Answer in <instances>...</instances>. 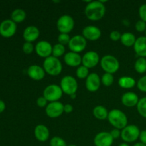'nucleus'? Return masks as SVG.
Masks as SVG:
<instances>
[{"instance_id": "43", "label": "nucleus", "mask_w": 146, "mask_h": 146, "mask_svg": "<svg viewBox=\"0 0 146 146\" xmlns=\"http://www.w3.org/2000/svg\"><path fill=\"white\" fill-rule=\"evenodd\" d=\"M6 109V104L4 101L0 99V113L4 112Z\"/></svg>"}, {"instance_id": "38", "label": "nucleus", "mask_w": 146, "mask_h": 146, "mask_svg": "<svg viewBox=\"0 0 146 146\" xmlns=\"http://www.w3.org/2000/svg\"><path fill=\"white\" fill-rule=\"evenodd\" d=\"M121 35H122V34H121V32L116 31V30H114V31H111V34H110V38L113 41H118L121 40Z\"/></svg>"}, {"instance_id": "27", "label": "nucleus", "mask_w": 146, "mask_h": 146, "mask_svg": "<svg viewBox=\"0 0 146 146\" xmlns=\"http://www.w3.org/2000/svg\"><path fill=\"white\" fill-rule=\"evenodd\" d=\"M134 68L138 74H144L146 72V58L139 57L135 61Z\"/></svg>"}, {"instance_id": "33", "label": "nucleus", "mask_w": 146, "mask_h": 146, "mask_svg": "<svg viewBox=\"0 0 146 146\" xmlns=\"http://www.w3.org/2000/svg\"><path fill=\"white\" fill-rule=\"evenodd\" d=\"M71 40V37L68 35V34H64V33H60V34L58 36V44H61L62 45L65 46L69 43Z\"/></svg>"}, {"instance_id": "9", "label": "nucleus", "mask_w": 146, "mask_h": 146, "mask_svg": "<svg viewBox=\"0 0 146 146\" xmlns=\"http://www.w3.org/2000/svg\"><path fill=\"white\" fill-rule=\"evenodd\" d=\"M87 40L82 35H75L71 38L68 43V48L72 52L79 54L85 50Z\"/></svg>"}, {"instance_id": "35", "label": "nucleus", "mask_w": 146, "mask_h": 146, "mask_svg": "<svg viewBox=\"0 0 146 146\" xmlns=\"http://www.w3.org/2000/svg\"><path fill=\"white\" fill-rule=\"evenodd\" d=\"M137 87L143 92H146V76H143L137 82Z\"/></svg>"}, {"instance_id": "14", "label": "nucleus", "mask_w": 146, "mask_h": 146, "mask_svg": "<svg viewBox=\"0 0 146 146\" xmlns=\"http://www.w3.org/2000/svg\"><path fill=\"white\" fill-rule=\"evenodd\" d=\"M82 36L86 40L95 41L101 38V31L98 27L94 25H88L83 29Z\"/></svg>"}, {"instance_id": "12", "label": "nucleus", "mask_w": 146, "mask_h": 146, "mask_svg": "<svg viewBox=\"0 0 146 146\" xmlns=\"http://www.w3.org/2000/svg\"><path fill=\"white\" fill-rule=\"evenodd\" d=\"M53 46L48 41H39L35 46V51L41 58H46L52 56Z\"/></svg>"}, {"instance_id": "6", "label": "nucleus", "mask_w": 146, "mask_h": 146, "mask_svg": "<svg viewBox=\"0 0 146 146\" xmlns=\"http://www.w3.org/2000/svg\"><path fill=\"white\" fill-rule=\"evenodd\" d=\"M63 93L64 92L60 86L56 84H50L44 90L43 96L49 103L54 102L58 101V100L62 97Z\"/></svg>"}, {"instance_id": "10", "label": "nucleus", "mask_w": 146, "mask_h": 146, "mask_svg": "<svg viewBox=\"0 0 146 146\" xmlns=\"http://www.w3.org/2000/svg\"><path fill=\"white\" fill-rule=\"evenodd\" d=\"M17 24L10 19H5L0 23V35L4 38H11L17 32Z\"/></svg>"}, {"instance_id": "30", "label": "nucleus", "mask_w": 146, "mask_h": 146, "mask_svg": "<svg viewBox=\"0 0 146 146\" xmlns=\"http://www.w3.org/2000/svg\"><path fill=\"white\" fill-rule=\"evenodd\" d=\"M76 76L78 78H81V79L86 78L90 74L89 68H88L87 67L84 66L83 65L79 66L78 67H77V69L76 71Z\"/></svg>"}, {"instance_id": "16", "label": "nucleus", "mask_w": 146, "mask_h": 146, "mask_svg": "<svg viewBox=\"0 0 146 146\" xmlns=\"http://www.w3.org/2000/svg\"><path fill=\"white\" fill-rule=\"evenodd\" d=\"M101 79L96 73H91L86 78V87L90 92H96L100 88Z\"/></svg>"}, {"instance_id": "37", "label": "nucleus", "mask_w": 146, "mask_h": 146, "mask_svg": "<svg viewBox=\"0 0 146 146\" xmlns=\"http://www.w3.org/2000/svg\"><path fill=\"white\" fill-rule=\"evenodd\" d=\"M138 14L141 18V20H143L146 22V4H143L139 7Z\"/></svg>"}, {"instance_id": "39", "label": "nucleus", "mask_w": 146, "mask_h": 146, "mask_svg": "<svg viewBox=\"0 0 146 146\" xmlns=\"http://www.w3.org/2000/svg\"><path fill=\"white\" fill-rule=\"evenodd\" d=\"M48 101L44 98V96H39L36 100V104L38 107L40 108H44V107H46L47 105L48 104Z\"/></svg>"}, {"instance_id": "18", "label": "nucleus", "mask_w": 146, "mask_h": 146, "mask_svg": "<svg viewBox=\"0 0 146 146\" xmlns=\"http://www.w3.org/2000/svg\"><path fill=\"white\" fill-rule=\"evenodd\" d=\"M29 77L34 81H41L45 77L46 72L44 68L38 65H31L27 69Z\"/></svg>"}, {"instance_id": "2", "label": "nucleus", "mask_w": 146, "mask_h": 146, "mask_svg": "<svg viewBox=\"0 0 146 146\" xmlns=\"http://www.w3.org/2000/svg\"><path fill=\"white\" fill-rule=\"evenodd\" d=\"M108 120L115 128L123 130L128 125V118L125 113L118 109H113L108 112Z\"/></svg>"}, {"instance_id": "13", "label": "nucleus", "mask_w": 146, "mask_h": 146, "mask_svg": "<svg viewBox=\"0 0 146 146\" xmlns=\"http://www.w3.org/2000/svg\"><path fill=\"white\" fill-rule=\"evenodd\" d=\"M100 62V56L97 52L94 51H89L85 53L82 56V65L88 68L96 66Z\"/></svg>"}, {"instance_id": "42", "label": "nucleus", "mask_w": 146, "mask_h": 146, "mask_svg": "<svg viewBox=\"0 0 146 146\" xmlns=\"http://www.w3.org/2000/svg\"><path fill=\"white\" fill-rule=\"evenodd\" d=\"M139 139L141 141V143L146 145V130H143V131H141Z\"/></svg>"}, {"instance_id": "29", "label": "nucleus", "mask_w": 146, "mask_h": 146, "mask_svg": "<svg viewBox=\"0 0 146 146\" xmlns=\"http://www.w3.org/2000/svg\"><path fill=\"white\" fill-rule=\"evenodd\" d=\"M136 106L138 113L142 117L146 118V96L139 100Z\"/></svg>"}, {"instance_id": "11", "label": "nucleus", "mask_w": 146, "mask_h": 146, "mask_svg": "<svg viewBox=\"0 0 146 146\" xmlns=\"http://www.w3.org/2000/svg\"><path fill=\"white\" fill-rule=\"evenodd\" d=\"M64 104L60 101L50 102L45 108L46 113L51 118H58L64 113Z\"/></svg>"}, {"instance_id": "48", "label": "nucleus", "mask_w": 146, "mask_h": 146, "mask_svg": "<svg viewBox=\"0 0 146 146\" xmlns=\"http://www.w3.org/2000/svg\"><path fill=\"white\" fill-rule=\"evenodd\" d=\"M145 36H146V30H145Z\"/></svg>"}, {"instance_id": "28", "label": "nucleus", "mask_w": 146, "mask_h": 146, "mask_svg": "<svg viewBox=\"0 0 146 146\" xmlns=\"http://www.w3.org/2000/svg\"><path fill=\"white\" fill-rule=\"evenodd\" d=\"M66 48L65 46L62 45L61 44H56L55 45L53 46L52 48V56L56 57V58H59L65 54Z\"/></svg>"}, {"instance_id": "15", "label": "nucleus", "mask_w": 146, "mask_h": 146, "mask_svg": "<svg viewBox=\"0 0 146 146\" xmlns=\"http://www.w3.org/2000/svg\"><path fill=\"white\" fill-rule=\"evenodd\" d=\"M114 139L110 134V132L102 131L96 135L94 139L95 146H111Z\"/></svg>"}, {"instance_id": "22", "label": "nucleus", "mask_w": 146, "mask_h": 146, "mask_svg": "<svg viewBox=\"0 0 146 146\" xmlns=\"http://www.w3.org/2000/svg\"><path fill=\"white\" fill-rule=\"evenodd\" d=\"M135 54L139 57H146V36H140L136 38L133 46Z\"/></svg>"}, {"instance_id": "26", "label": "nucleus", "mask_w": 146, "mask_h": 146, "mask_svg": "<svg viewBox=\"0 0 146 146\" xmlns=\"http://www.w3.org/2000/svg\"><path fill=\"white\" fill-rule=\"evenodd\" d=\"M26 17L27 13L22 9H16L11 14V19L16 24L22 22L26 19Z\"/></svg>"}, {"instance_id": "31", "label": "nucleus", "mask_w": 146, "mask_h": 146, "mask_svg": "<svg viewBox=\"0 0 146 146\" xmlns=\"http://www.w3.org/2000/svg\"><path fill=\"white\" fill-rule=\"evenodd\" d=\"M101 83L104 84L105 86H111L114 82V76L113 74L105 73L101 77Z\"/></svg>"}, {"instance_id": "3", "label": "nucleus", "mask_w": 146, "mask_h": 146, "mask_svg": "<svg viewBox=\"0 0 146 146\" xmlns=\"http://www.w3.org/2000/svg\"><path fill=\"white\" fill-rule=\"evenodd\" d=\"M43 68L46 74L52 76H56L62 72L63 66L58 58L51 56L45 58L43 64Z\"/></svg>"}, {"instance_id": "8", "label": "nucleus", "mask_w": 146, "mask_h": 146, "mask_svg": "<svg viewBox=\"0 0 146 146\" xmlns=\"http://www.w3.org/2000/svg\"><path fill=\"white\" fill-rule=\"evenodd\" d=\"M75 21L71 16L68 14H64L58 19L56 22V27L60 33L68 34L74 28Z\"/></svg>"}, {"instance_id": "46", "label": "nucleus", "mask_w": 146, "mask_h": 146, "mask_svg": "<svg viewBox=\"0 0 146 146\" xmlns=\"http://www.w3.org/2000/svg\"><path fill=\"white\" fill-rule=\"evenodd\" d=\"M70 96H71V98H72V99H74V98H76V94H72V95H71Z\"/></svg>"}, {"instance_id": "21", "label": "nucleus", "mask_w": 146, "mask_h": 146, "mask_svg": "<svg viewBox=\"0 0 146 146\" xmlns=\"http://www.w3.org/2000/svg\"><path fill=\"white\" fill-rule=\"evenodd\" d=\"M34 135L40 142H45L49 138L50 132L48 128L43 124L36 125L34 128Z\"/></svg>"}, {"instance_id": "24", "label": "nucleus", "mask_w": 146, "mask_h": 146, "mask_svg": "<svg viewBox=\"0 0 146 146\" xmlns=\"http://www.w3.org/2000/svg\"><path fill=\"white\" fill-rule=\"evenodd\" d=\"M135 41H136V38H135V35L133 33L127 31V32H124L121 35V41L123 45H124L125 46H133L135 43Z\"/></svg>"}, {"instance_id": "5", "label": "nucleus", "mask_w": 146, "mask_h": 146, "mask_svg": "<svg viewBox=\"0 0 146 146\" xmlns=\"http://www.w3.org/2000/svg\"><path fill=\"white\" fill-rule=\"evenodd\" d=\"M60 86L63 92L67 95H72L76 94L78 90V82L72 76H65L63 77L60 82Z\"/></svg>"}, {"instance_id": "32", "label": "nucleus", "mask_w": 146, "mask_h": 146, "mask_svg": "<svg viewBox=\"0 0 146 146\" xmlns=\"http://www.w3.org/2000/svg\"><path fill=\"white\" fill-rule=\"evenodd\" d=\"M50 146H68L66 142L58 136H54L50 141Z\"/></svg>"}, {"instance_id": "19", "label": "nucleus", "mask_w": 146, "mask_h": 146, "mask_svg": "<svg viewBox=\"0 0 146 146\" xmlns=\"http://www.w3.org/2000/svg\"><path fill=\"white\" fill-rule=\"evenodd\" d=\"M64 60L66 65L71 67H78L82 64V57L80 54L72 51L66 53L64 55Z\"/></svg>"}, {"instance_id": "17", "label": "nucleus", "mask_w": 146, "mask_h": 146, "mask_svg": "<svg viewBox=\"0 0 146 146\" xmlns=\"http://www.w3.org/2000/svg\"><path fill=\"white\" fill-rule=\"evenodd\" d=\"M40 36V31L36 26H28L25 28L23 32V38L26 42H34Z\"/></svg>"}, {"instance_id": "44", "label": "nucleus", "mask_w": 146, "mask_h": 146, "mask_svg": "<svg viewBox=\"0 0 146 146\" xmlns=\"http://www.w3.org/2000/svg\"><path fill=\"white\" fill-rule=\"evenodd\" d=\"M133 146H146V145H145V144L142 143H136L135 144H134Z\"/></svg>"}, {"instance_id": "4", "label": "nucleus", "mask_w": 146, "mask_h": 146, "mask_svg": "<svg viewBox=\"0 0 146 146\" xmlns=\"http://www.w3.org/2000/svg\"><path fill=\"white\" fill-rule=\"evenodd\" d=\"M101 68L106 73L113 74L120 68L119 61L113 55H105L100 61Z\"/></svg>"}, {"instance_id": "34", "label": "nucleus", "mask_w": 146, "mask_h": 146, "mask_svg": "<svg viewBox=\"0 0 146 146\" xmlns=\"http://www.w3.org/2000/svg\"><path fill=\"white\" fill-rule=\"evenodd\" d=\"M34 49H35V47L31 42H26L25 41L22 46V51L26 54H31L34 51Z\"/></svg>"}, {"instance_id": "36", "label": "nucleus", "mask_w": 146, "mask_h": 146, "mask_svg": "<svg viewBox=\"0 0 146 146\" xmlns=\"http://www.w3.org/2000/svg\"><path fill=\"white\" fill-rule=\"evenodd\" d=\"M135 29L138 32H143L146 30V22H145L143 20H138L135 25Z\"/></svg>"}, {"instance_id": "1", "label": "nucleus", "mask_w": 146, "mask_h": 146, "mask_svg": "<svg viewBox=\"0 0 146 146\" xmlns=\"http://www.w3.org/2000/svg\"><path fill=\"white\" fill-rule=\"evenodd\" d=\"M86 17L91 21H98L106 14V7L101 1H91L86 4L84 9Z\"/></svg>"}, {"instance_id": "25", "label": "nucleus", "mask_w": 146, "mask_h": 146, "mask_svg": "<svg viewBox=\"0 0 146 146\" xmlns=\"http://www.w3.org/2000/svg\"><path fill=\"white\" fill-rule=\"evenodd\" d=\"M136 84V81L133 77L122 76L118 80V85L120 87L125 89H130L133 88Z\"/></svg>"}, {"instance_id": "23", "label": "nucleus", "mask_w": 146, "mask_h": 146, "mask_svg": "<svg viewBox=\"0 0 146 146\" xmlns=\"http://www.w3.org/2000/svg\"><path fill=\"white\" fill-rule=\"evenodd\" d=\"M93 114L96 119L100 120V121H104L108 118V112L106 107L99 105L94 107V110H93Z\"/></svg>"}, {"instance_id": "7", "label": "nucleus", "mask_w": 146, "mask_h": 146, "mask_svg": "<svg viewBox=\"0 0 146 146\" xmlns=\"http://www.w3.org/2000/svg\"><path fill=\"white\" fill-rule=\"evenodd\" d=\"M139 128L135 125H128L126 127L121 130V138L125 143H133L139 138Z\"/></svg>"}, {"instance_id": "45", "label": "nucleus", "mask_w": 146, "mask_h": 146, "mask_svg": "<svg viewBox=\"0 0 146 146\" xmlns=\"http://www.w3.org/2000/svg\"><path fill=\"white\" fill-rule=\"evenodd\" d=\"M118 146H130V145H128V144L127 143H123L120 144V145H118Z\"/></svg>"}, {"instance_id": "40", "label": "nucleus", "mask_w": 146, "mask_h": 146, "mask_svg": "<svg viewBox=\"0 0 146 146\" xmlns=\"http://www.w3.org/2000/svg\"><path fill=\"white\" fill-rule=\"evenodd\" d=\"M110 134H111V135L112 136V138H113V139H117V138H118L119 137H121V131L119 129H117V128H114L112 131H111Z\"/></svg>"}, {"instance_id": "41", "label": "nucleus", "mask_w": 146, "mask_h": 146, "mask_svg": "<svg viewBox=\"0 0 146 146\" xmlns=\"http://www.w3.org/2000/svg\"><path fill=\"white\" fill-rule=\"evenodd\" d=\"M64 113H71L74 111V107H73V106L71 104H65L64 106Z\"/></svg>"}, {"instance_id": "47", "label": "nucleus", "mask_w": 146, "mask_h": 146, "mask_svg": "<svg viewBox=\"0 0 146 146\" xmlns=\"http://www.w3.org/2000/svg\"><path fill=\"white\" fill-rule=\"evenodd\" d=\"M68 146H77V145H74V144H71V145H68Z\"/></svg>"}, {"instance_id": "20", "label": "nucleus", "mask_w": 146, "mask_h": 146, "mask_svg": "<svg viewBox=\"0 0 146 146\" xmlns=\"http://www.w3.org/2000/svg\"><path fill=\"white\" fill-rule=\"evenodd\" d=\"M138 96L135 93L128 91L123 94L121 97V102L123 105L126 107H134L137 106L139 101Z\"/></svg>"}]
</instances>
